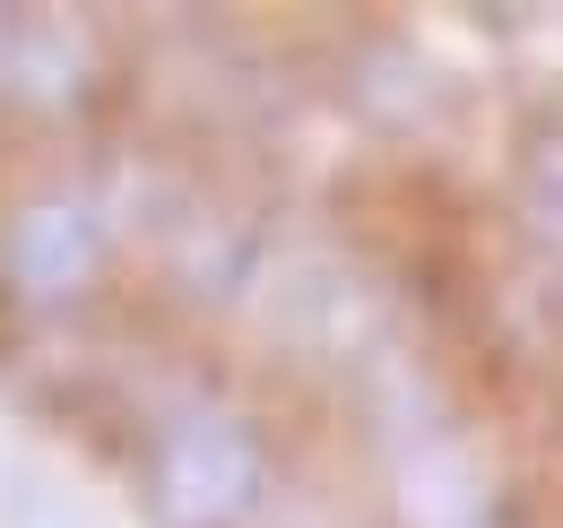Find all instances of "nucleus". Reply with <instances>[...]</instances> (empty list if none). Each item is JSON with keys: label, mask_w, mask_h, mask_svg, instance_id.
I'll return each instance as SVG.
<instances>
[{"label": "nucleus", "mask_w": 563, "mask_h": 528, "mask_svg": "<svg viewBox=\"0 0 563 528\" xmlns=\"http://www.w3.org/2000/svg\"><path fill=\"white\" fill-rule=\"evenodd\" d=\"M0 268H9V286L26 304L87 295L96 268H104V217H96V199L87 191H35L9 217V234H0Z\"/></svg>", "instance_id": "nucleus-2"}, {"label": "nucleus", "mask_w": 563, "mask_h": 528, "mask_svg": "<svg viewBox=\"0 0 563 528\" xmlns=\"http://www.w3.org/2000/svg\"><path fill=\"white\" fill-rule=\"evenodd\" d=\"M0 96L26 113H78L96 87V53L62 35V18H9L0 9Z\"/></svg>", "instance_id": "nucleus-3"}, {"label": "nucleus", "mask_w": 563, "mask_h": 528, "mask_svg": "<svg viewBox=\"0 0 563 528\" xmlns=\"http://www.w3.org/2000/svg\"><path fill=\"white\" fill-rule=\"evenodd\" d=\"M269 494V442L252 416L191 398L147 442V512L156 528H243Z\"/></svg>", "instance_id": "nucleus-1"}, {"label": "nucleus", "mask_w": 563, "mask_h": 528, "mask_svg": "<svg viewBox=\"0 0 563 528\" xmlns=\"http://www.w3.org/2000/svg\"><path fill=\"white\" fill-rule=\"evenodd\" d=\"M511 191H520V217L555 243V261H563V113L555 105L511 131Z\"/></svg>", "instance_id": "nucleus-4"}]
</instances>
